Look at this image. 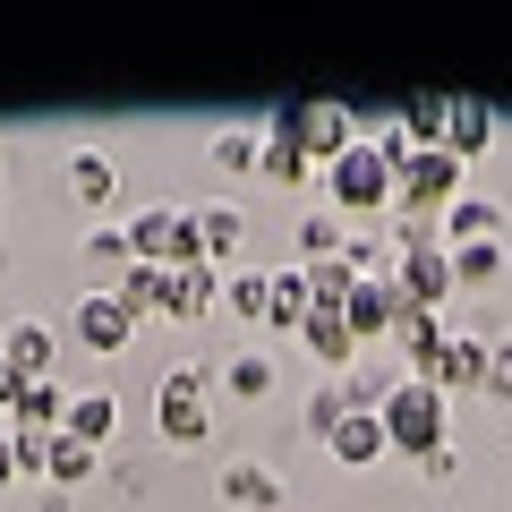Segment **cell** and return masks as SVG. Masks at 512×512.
Instances as JSON below:
<instances>
[{
  "label": "cell",
  "mask_w": 512,
  "mask_h": 512,
  "mask_svg": "<svg viewBox=\"0 0 512 512\" xmlns=\"http://www.w3.org/2000/svg\"><path fill=\"white\" fill-rule=\"evenodd\" d=\"M94 470H103V453H94V444H77V436H52V453H43V478H52V487H86Z\"/></svg>",
  "instance_id": "cell-20"
},
{
  "label": "cell",
  "mask_w": 512,
  "mask_h": 512,
  "mask_svg": "<svg viewBox=\"0 0 512 512\" xmlns=\"http://www.w3.org/2000/svg\"><path fill=\"white\" fill-rule=\"evenodd\" d=\"M495 231H504V205L495 197H470V188H461V197L444 205V248H495Z\"/></svg>",
  "instance_id": "cell-11"
},
{
  "label": "cell",
  "mask_w": 512,
  "mask_h": 512,
  "mask_svg": "<svg viewBox=\"0 0 512 512\" xmlns=\"http://www.w3.org/2000/svg\"><path fill=\"white\" fill-rule=\"evenodd\" d=\"M265 325H308V274H274V299H265Z\"/></svg>",
  "instance_id": "cell-23"
},
{
  "label": "cell",
  "mask_w": 512,
  "mask_h": 512,
  "mask_svg": "<svg viewBox=\"0 0 512 512\" xmlns=\"http://www.w3.org/2000/svg\"><path fill=\"white\" fill-rule=\"evenodd\" d=\"M402 163H410L402 128H393V137H376V146H359V137H350V146L325 163V197L342 205V214H384V205H393V180H402Z\"/></svg>",
  "instance_id": "cell-1"
},
{
  "label": "cell",
  "mask_w": 512,
  "mask_h": 512,
  "mask_svg": "<svg viewBox=\"0 0 512 512\" xmlns=\"http://www.w3.org/2000/svg\"><path fill=\"white\" fill-rule=\"evenodd\" d=\"M265 137L299 146L308 163H333V154L350 146V111H342V103H282L274 120H265Z\"/></svg>",
  "instance_id": "cell-4"
},
{
  "label": "cell",
  "mask_w": 512,
  "mask_h": 512,
  "mask_svg": "<svg viewBox=\"0 0 512 512\" xmlns=\"http://www.w3.org/2000/svg\"><path fill=\"white\" fill-rule=\"evenodd\" d=\"M52 333H43V325H9V333H0V359H9V367H18V376L26 384H52Z\"/></svg>",
  "instance_id": "cell-13"
},
{
  "label": "cell",
  "mask_w": 512,
  "mask_h": 512,
  "mask_svg": "<svg viewBox=\"0 0 512 512\" xmlns=\"http://www.w3.org/2000/svg\"><path fill=\"white\" fill-rule=\"evenodd\" d=\"M111 427H120V402H111V393H86V402H69L60 436H77V444H94V453H103V444H111Z\"/></svg>",
  "instance_id": "cell-18"
},
{
  "label": "cell",
  "mask_w": 512,
  "mask_h": 512,
  "mask_svg": "<svg viewBox=\"0 0 512 512\" xmlns=\"http://www.w3.org/2000/svg\"><path fill=\"white\" fill-rule=\"evenodd\" d=\"M163 291H171V274H163V265H137V256H128V265H120V308L128 316H163Z\"/></svg>",
  "instance_id": "cell-21"
},
{
  "label": "cell",
  "mask_w": 512,
  "mask_h": 512,
  "mask_svg": "<svg viewBox=\"0 0 512 512\" xmlns=\"http://www.w3.org/2000/svg\"><path fill=\"white\" fill-rule=\"evenodd\" d=\"M325 444H333V461H342V470H367V461L384 453V419H376V410H350Z\"/></svg>",
  "instance_id": "cell-14"
},
{
  "label": "cell",
  "mask_w": 512,
  "mask_h": 512,
  "mask_svg": "<svg viewBox=\"0 0 512 512\" xmlns=\"http://www.w3.org/2000/svg\"><path fill=\"white\" fill-rule=\"evenodd\" d=\"M504 274V248H453V282H495Z\"/></svg>",
  "instance_id": "cell-31"
},
{
  "label": "cell",
  "mask_w": 512,
  "mask_h": 512,
  "mask_svg": "<svg viewBox=\"0 0 512 512\" xmlns=\"http://www.w3.org/2000/svg\"><path fill=\"white\" fill-rule=\"evenodd\" d=\"M299 333H308V350H316V359H333V367H342L350 350H359V342H350V325H342V316H325V308H316Z\"/></svg>",
  "instance_id": "cell-25"
},
{
  "label": "cell",
  "mask_w": 512,
  "mask_h": 512,
  "mask_svg": "<svg viewBox=\"0 0 512 512\" xmlns=\"http://www.w3.org/2000/svg\"><path fill=\"white\" fill-rule=\"evenodd\" d=\"M461 188H470V163H453V154H410L402 180H393V205H410V214H444Z\"/></svg>",
  "instance_id": "cell-7"
},
{
  "label": "cell",
  "mask_w": 512,
  "mask_h": 512,
  "mask_svg": "<svg viewBox=\"0 0 512 512\" xmlns=\"http://www.w3.org/2000/svg\"><path fill=\"white\" fill-rule=\"evenodd\" d=\"M69 188H77V197H86V205H103L111 197V154H69Z\"/></svg>",
  "instance_id": "cell-26"
},
{
  "label": "cell",
  "mask_w": 512,
  "mask_h": 512,
  "mask_svg": "<svg viewBox=\"0 0 512 512\" xmlns=\"http://www.w3.org/2000/svg\"><path fill=\"white\" fill-rule=\"evenodd\" d=\"M393 342H402V359L419 367L427 350L444 342V325H436V308H393Z\"/></svg>",
  "instance_id": "cell-22"
},
{
  "label": "cell",
  "mask_w": 512,
  "mask_h": 512,
  "mask_svg": "<svg viewBox=\"0 0 512 512\" xmlns=\"http://www.w3.org/2000/svg\"><path fill=\"white\" fill-rule=\"evenodd\" d=\"M487 146H495V111H487V103H453V128H444V154H453V163H478Z\"/></svg>",
  "instance_id": "cell-16"
},
{
  "label": "cell",
  "mask_w": 512,
  "mask_h": 512,
  "mask_svg": "<svg viewBox=\"0 0 512 512\" xmlns=\"http://www.w3.org/2000/svg\"><path fill=\"white\" fill-rule=\"evenodd\" d=\"M231 393H239V402H265V393H274V359H265V350L231 359Z\"/></svg>",
  "instance_id": "cell-27"
},
{
  "label": "cell",
  "mask_w": 512,
  "mask_h": 512,
  "mask_svg": "<svg viewBox=\"0 0 512 512\" xmlns=\"http://www.w3.org/2000/svg\"><path fill=\"white\" fill-rule=\"evenodd\" d=\"M154 419H163L171 444H205V436H214V410H205V367H163Z\"/></svg>",
  "instance_id": "cell-6"
},
{
  "label": "cell",
  "mask_w": 512,
  "mask_h": 512,
  "mask_svg": "<svg viewBox=\"0 0 512 512\" xmlns=\"http://www.w3.org/2000/svg\"><path fill=\"white\" fill-rule=\"evenodd\" d=\"M487 393L512 402V342H487Z\"/></svg>",
  "instance_id": "cell-32"
},
{
  "label": "cell",
  "mask_w": 512,
  "mask_h": 512,
  "mask_svg": "<svg viewBox=\"0 0 512 512\" xmlns=\"http://www.w3.org/2000/svg\"><path fill=\"white\" fill-rule=\"evenodd\" d=\"M393 308H402L393 274H359V291H350V308H342L350 342H376V333H393Z\"/></svg>",
  "instance_id": "cell-10"
},
{
  "label": "cell",
  "mask_w": 512,
  "mask_h": 512,
  "mask_svg": "<svg viewBox=\"0 0 512 512\" xmlns=\"http://www.w3.org/2000/svg\"><path fill=\"white\" fill-rule=\"evenodd\" d=\"M128 256L137 265H163V274L197 265V214L188 205H146V214L128 222Z\"/></svg>",
  "instance_id": "cell-3"
},
{
  "label": "cell",
  "mask_w": 512,
  "mask_h": 512,
  "mask_svg": "<svg viewBox=\"0 0 512 512\" xmlns=\"http://www.w3.org/2000/svg\"><path fill=\"white\" fill-rule=\"evenodd\" d=\"M18 393H26V376H18L9 359H0V410H18Z\"/></svg>",
  "instance_id": "cell-33"
},
{
  "label": "cell",
  "mask_w": 512,
  "mask_h": 512,
  "mask_svg": "<svg viewBox=\"0 0 512 512\" xmlns=\"http://www.w3.org/2000/svg\"><path fill=\"white\" fill-rule=\"evenodd\" d=\"M376 419H384V444H393V453H419V461L444 453V393L427 376H402L393 393H384Z\"/></svg>",
  "instance_id": "cell-2"
},
{
  "label": "cell",
  "mask_w": 512,
  "mask_h": 512,
  "mask_svg": "<svg viewBox=\"0 0 512 512\" xmlns=\"http://www.w3.org/2000/svg\"><path fill=\"white\" fill-rule=\"evenodd\" d=\"M77 342H86L94 359H120V350L137 342V316L120 308V291H86L77 299Z\"/></svg>",
  "instance_id": "cell-8"
},
{
  "label": "cell",
  "mask_w": 512,
  "mask_h": 512,
  "mask_svg": "<svg viewBox=\"0 0 512 512\" xmlns=\"http://www.w3.org/2000/svg\"><path fill=\"white\" fill-rule=\"evenodd\" d=\"M214 291H222V274H214V265L197 256V265H180V274H171V291H163V316H180V325H188V316H205V308H214Z\"/></svg>",
  "instance_id": "cell-15"
},
{
  "label": "cell",
  "mask_w": 512,
  "mask_h": 512,
  "mask_svg": "<svg viewBox=\"0 0 512 512\" xmlns=\"http://www.w3.org/2000/svg\"><path fill=\"white\" fill-rule=\"evenodd\" d=\"M444 128H453V94H410L402 103V146L410 154H444Z\"/></svg>",
  "instance_id": "cell-12"
},
{
  "label": "cell",
  "mask_w": 512,
  "mask_h": 512,
  "mask_svg": "<svg viewBox=\"0 0 512 512\" xmlns=\"http://www.w3.org/2000/svg\"><path fill=\"white\" fill-rule=\"evenodd\" d=\"M222 495L248 504V512H274V504H282V478L265 470V461H231V470H222Z\"/></svg>",
  "instance_id": "cell-17"
},
{
  "label": "cell",
  "mask_w": 512,
  "mask_h": 512,
  "mask_svg": "<svg viewBox=\"0 0 512 512\" xmlns=\"http://www.w3.org/2000/svg\"><path fill=\"white\" fill-rule=\"evenodd\" d=\"M9 478H18V436L0 427V487H9Z\"/></svg>",
  "instance_id": "cell-34"
},
{
  "label": "cell",
  "mask_w": 512,
  "mask_h": 512,
  "mask_svg": "<svg viewBox=\"0 0 512 512\" xmlns=\"http://www.w3.org/2000/svg\"><path fill=\"white\" fill-rule=\"evenodd\" d=\"M393 291H402V308H444V299H453V248H444V239H402Z\"/></svg>",
  "instance_id": "cell-5"
},
{
  "label": "cell",
  "mask_w": 512,
  "mask_h": 512,
  "mask_svg": "<svg viewBox=\"0 0 512 512\" xmlns=\"http://www.w3.org/2000/svg\"><path fill=\"white\" fill-rule=\"evenodd\" d=\"M265 299H274V274H231V308L265 325Z\"/></svg>",
  "instance_id": "cell-30"
},
{
  "label": "cell",
  "mask_w": 512,
  "mask_h": 512,
  "mask_svg": "<svg viewBox=\"0 0 512 512\" xmlns=\"http://www.w3.org/2000/svg\"><path fill=\"white\" fill-rule=\"evenodd\" d=\"M419 376L436 384V393H478V384H487V342H470V333H444V342L419 359Z\"/></svg>",
  "instance_id": "cell-9"
},
{
  "label": "cell",
  "mask_w": 512,
  "mask_h": 512,
  "mask_svg": "<svg viewBox=\"0 0 512 512\" xmlns=\"http://www.w3.org/2000/svg\"><path fill=\"white\" fill-rule=\"evenodd\" d=\"M342 248H350L342 214H308L299 222V256H308V265H325V256H342Z\"/></svg>",
  "instance_id": "cell-24"
},
{
  "label": "cell",
  "mask_w": 512,
  "mask_h": 512,
  "mask_svg": "<svg viewBox=\"0 0 512 512\" xmlns=\"http://www.w3.org/2000/svg\"><path fill=\"white\" fill-rule=\"evenodd\" d=\"M239 239H248V222H239V205H205V214H197V256H205V265H222V256H239Z\"/></svg>",
  "instance_id": "cell-19"
},
{
  "label": "cell",
  "mask_w": 512,
  "mask_h": 512,
  "mask_svg": "<svg viewBox=\"0 0 512 512\" xmlns=\"http://www.w3.org/2000/svg\"><path fill=\"white\" fill-rule=\"evenodd\" d=\"M256 163V128H222L214 137V171H248Z\"/></svg>",
  "instance_id": "cell-29"
},
{
  "label": "cell",
  "mask_w": 512,
  "mask_h": 512,
  "mask_svg": "<svg viewBox=\"0 0 512 512\" xmlns=\"http://www.w3.org/2000/svg\"><path fill=\"white\" fill-rule=\"evenodd\" d=\"M256 163H265V180H308V154H299V146H282V137H256Z\"/></svg>",
  "instance_id": "cell-28"
}]
</instances>
